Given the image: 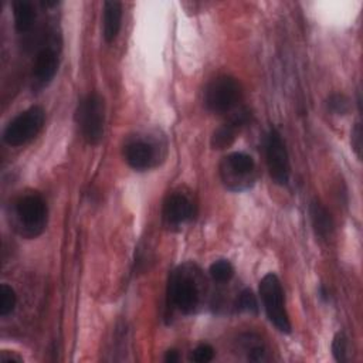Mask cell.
Masks as SVG:
<instances>
[{"mask_svg":"<svg viewBox=\"0 0 363 363\" xmlns=\"http://www.w3.org/2000/svg\"><path fill=\"white\" fill-rule=\"evenodd\" d=\"M13 216L17 231L26 238H34L45 228L47 204L41 194L27 193L14 203Z\"/></svg>","mask_w":363,"mask_h":363,"instance_id":"obj_1","label":"cell"},{"mask_svg":"<svg viewBox=\"0 0 363 363\" xmlns=\"http://www.w3.org/2000/svg\"><path fill=\"white\" fill-rule=\"evenodd\" d=\"M75 121L82 139L91 146L98 145L104 138L105 126L104 98L96 92L85 95L77 106Z\"/></svg>","mask_w":363,"mask_h":363,"instance_id":"obj_2","label":"cell"},{"mask_svg":"<svg viewBox=\"0 0 363 363\" xmlns=\"http://www.w3.org/2000/svg\"><path fill=\"white\" fill-rule=\"evenodd\" d=\"M259 295L269 322L282 333L291 332L289 316L284 303V291L279 278L269 272L259 282Z\"/></svg>","mask_w":363,"mask_h":363,"instance_id":"obj_3","label":"cell"},{"mask_svg":"<svg viewBox=\"0 0 363 363\" xmlns=\"http://www.w3.org/2000/svg\"><path fill=\"white\" fill-rule=\"evenodd\" d=\"M45 112L41 106L34 105L13 118L3 132V140L9 146H21L34 139L43 129Z\"/></svg>","mask_w":363,"mask_h":363,"instance_id":"obj_4","label":"cell"},{"mask_svg":"<svg viewBox=\"0 0 363 363\" xmlns=\"http://www.w3.org/2000/svg\"><path fill=\"white\" fill-rule=\"evenodd\" d=\"M241 98L238 81L230 75H218L211 79L204 89V105L213 113L231 111Z\"/></svg>","mask_w":363,"mask_h":363,"instance_id":"obj_5","label":"cell"},{"mask_svg":"<svg viewBox=\"0 0 363 363\" xmlns=\"http://www.w3.org/2000/svg\"><path fill=\"white\" fill-rule=\"evenodd\" d=\"M169 303L183 313H190L199 303V289L194 278L184 269L179 268L172 272L167 288Z\"/></svg>","mask_w":363,"mask_h":363,"instance_id":"obj_6","label":"cell"},{"mask_svg":"<svg viewBox=\"0 0 363 363\" xmlns=\"http://www.w3.org/2000/svg\"><path fill=\"white\" fill-rule=\"evenodd\" d=\"M265 159L271 179L285 186L289 182L291 166L285 142L277 129H271L265 138Z\"/></svg>","mask_w":363,"mask_h":363,"instance_id":"obj_7","label":"cell"},{"mask_svg":"<svg viewBox=\"0 0 363 363\" xmlns=\"http://www.w3.org/2000/svg\"><path fill=\"white\" fill-rule=\"evenodd\" d=\"M255 169L254 159L242 152H234L224 157L220 173L225 186L231 190H241L248 186L250 176Z\"/></svg>","mask_w":363,"mask_h":363,"instance_id":"obj_8","label":"cell"},{"mask_svg":"<svg viewBox=\"0 0 363 363\" xmlns=\"http://www.w3.org/2000/svg\"><path fill=\"white\" fill-rule=\"evenodd\" d=\"M123 157L132 169L139 172L147 170L153 167L157 160V147L147 139L136 138L123 146Z\"/></svg>","mask_w":363,"mask_h":363,"instance_id":"obj_9","label":"cell"},{"mask_svg":"<svg viewBox=\"0 0 363 363\" xmlns=\"http://www.w3.org/2000/svg\"><path fill=\"white\" fill-rule=\"evenodd\" d=\"M58 69V52L52 44L44 45L35 57L33 67V81L37 89L47 86Z\"/></svg>","mask_w":363,"mask_h":363,"instance_id":"obj_10","label":"cell"},{"mask_svg":"<svg viewBox=\"0 0 363 363\" xmlns=\"http://www.w3.org/2000/svg\"><path fill=\"white\" fill-rule=\"evenodd\" d=\"M250 121V112L247 109H240L234 113L227 123L214 130L211 136V146L214 149H225L235 140L237 130H240Z\"/></svg>","mask_w":363,"mask_h":363,"instance_id":"obj_11","label":"cell"},{"mask_svg":"<svg viewBox=\"0 0 363 363\" xmlns=\"http://www.w3.org/2000/svg\"><path fill=\"white\" fill-rule=\"evenodd\" d=\"M191 201L182 193L170 194L163 204V218L169 225H179L191 217Z\"/></svg>","mask_w":363,"mask_h":363,"instance_id":"obj_12","label":"cell"},{"mask_svg":"<svg viewBox=\"0 0 363 363\" xmlns=\"http://www.w3.org/2000/svg\"><path fill=\"white\" fill-rule=\"evenodd\" d=\"M122 21V4L119 1H105L104 3V17H102V34L106 43L116 38L121 30Z\"/></svg>","mask_w":363,"mask_h":363,"instance_id":"obj_13","label":"cell"},{"mask_svg":"<svg viewBox=\"0 0 363 363\" xmlns=\"http://www.w3.org/2000/svg\"><path fill=\"white\" fill-rule=\"evenodd\" d=\"M309 216L316 235L328 238L333 230V220L328 208L319 200L315 199L309 206Z\"/></svg>","mask_w":363,"mask_h":363,"instance_id":"obj_14","label":"cell"},{"mask_svg":"<svg viewBox=\"0 0 363 363\" xmlns=\"http://www.w3.org/2000/svg\"><path fill=\"white\" fill-rule=\"evenodd\" d=\"M13 17H14V26L18 33H27L35 18L33 3L28 0H16L13 3Z\"/></svg>","mask_w":363,"mask_h":363,"instance_id":"obj_15","label":"cell"},{"mask_svg":"<svg viewBox=\"0 0 363 363\" xmlns=\"http://www.w3.org/2000/svg\"><path fill=\"white\" fill-rule=\"evenodd\" d=\"M244 347H245V352H247V357L248 360H252V362H261L265 359V347L262 345V342L251 335V333H247L242 336L241 339Z\"/></svg>","mask_w":363,"mask_h":363,"instance_id":"obj_16","label":"cell"},{"mask_svg":"<svg viewBox=\"0 0 363 363\" xmlns=\"http://www.w3.org/2000/svg\"><path fill=\"white\" fill-rule=\"evenodd\" d=\"M208 272H210V275H211V278L214 281H217V282H227L234 275V268L230 264V261L218 259V261H214L210 265Z\"/></svg>","mask_w":363,"mask_h":363,"instance_id":"obj_17","label":"cell"},{"mask_svg":"<svg viewBox=\"0 0 363 363\" xmlns=\"http://www.w3.org/2000/svg\"><path fill=\"white\" fill-rule=\"evenodd\" d=\"M16 302H17V296H16L14 289L7 284H1V286H0V315L7 316L9 313H11L14 311Z\"/></svg>","mask_w":363,"mask_h":363,"instance_id":"obj_18","label":"cell"},{"mask_svg":"<svg viewBox=\"0 0 363 363\" xmlns=\"http://www.w3.org/2000/svg\"><path fill=\"white\" fill-rule=\"evenodd\" d=\"M237 306L240 311L248 312V313H257L258 312V302L255 295L252 294V291L250 289H244L238 299H237Z\"/></svg>","mask_w":363,"mask_h":363,"instance_id":"obj_19","label":"cell"},{"mask_svg":"<svg viewBox=\"0 0 363 363\" xmlns=\"http://www.w3.org/2000/svg\"><path fill=\"white\" fill-rule=\"evenodd\" d=\"M326 106L332 113L345 115L349 111V101L342 94H332L326 101Z\"/></svg>","mask_w":363,"mask_h":363,"instance_id":"obj_20","label":"cell"},{"mask_svg":"<svg viewBox=\"0 0 363 363\" xmlns=\"http://www.w3.org/2000/svg\"><path fill=\"white\" fill-rule=\"evenodd\" d=\"M332 353L337 362H346L347 359V339L343 332L335 335L332 342Z\"/></svg>","mask_w":363,"mask_h":363,"instance_id":"obj_21","label":"cell"},{"mask_svg":"<svg viewBox=\"0 0 363 363\" xmlns=\"http://www.w3.org/2000/svg\"><path fill=\"white\" fill-rule=\"evenodd\" d=\"M214 357V349L208 343L199 345L190 354V359L196 363H207L213 360Z\"/></svg>","mask_w":363,"mask_h":363,"instance_id":"obj_22","label":"cell"},{"mask_svg":"<svg viewBox=\"0 0 363 363\" xmlns=\"http://www.w3.org/2000/svg\"><path fill=\"white\" fill-rule=\"evenodd\" d=\"M352 146L357 155V157H362V126L360 123H356V126L352 130Z\"/></svg>","mask_w":363,"mask_h":363,"instance_id":"obj_23","label":"cell"},{"mask_svg":"<svg viewBox=\"0 0 363 363\" xmlns=\"http://www.w3.org/2000/svg\"><path fill=\"white\" fill-rule=\"evenodd\" d=\"M0 362L1 363H11V362H21V357L14 356V354H7L6 352H3L0 354Z\"/></svg>","mask_w":363,"mask_h":363,"instance_id":"obj_24","label":"cell"},{"mask_svg":"<svg viewBox=\"0 0 363 363\" xmlns=\"http://www.w3.org/2000/svg\"><path fill=\"white\" fill-rule=\"evenodd\" d=\"M164 360H166L167 363H174V362H177V360H179V352L174 350V349L167 350V352H166V356H164Z\"/></svg>","mask_w":363,"mask_h":363,"instance_id":"obj_25","label":"cell"}]
</instances>
